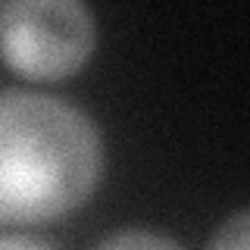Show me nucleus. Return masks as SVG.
Returning a JSON list of instances; mask_svg holds the SVG:
<instances>
[{"label":"nucleus","mask_w":250,"mask_h":250,"mask_svg":"<svg viewBox=\"0 0 250 250\" xmlns=\"http://www.w3.org/2000/svg\"><path fill=\"white\" fill-rule=\"evenodd\" d=\"M104 178V138L78 106L0 88V225L53 222L82 209Z\"/></svg>","instance_id":"nucleus-1"},{"label":"nucleus","mask_w":250,"mask_h":250,"mask_svg":"<svg viewBox=\"0 0 250 250\" xmlns=\"http://www.w3.org/2000/svg\"><path fill=\"white\" fill-rule=\"evenodd\" d=\"M97 47L94 13L78 0L0 3V60L28 82H62Z\"/></svg>","instance_id":"nucleus-2"},{"label":"nucleus","mask_w":250,"mask_h":250,"mask_svg":"<svg viewBox=\"0 0 250 250\" xmlns=\"http://www.w3.org/2000/svg\"><path fill=\"white\" fill-rule=\"evenodd\" d=\"M94 250H185L178 241L166 238L160 231H147V229H122L106 234L100 244H94Z\"/></svg>","instance_id":"nucleus-3"},{"label":"nucleus","mask_w":250,"mask_h":250,"mask_svg":"<svg viewBox=\"0 0 250 250\" xmlns=\"http://www.w3.org/2000/svg\"><path fill=\"white\" fill-rule=\"evenodd\" d=\"M207 250H250V213L238 209L216 229Z\"/></svg>","instance_id":"nucleus-4"},{"label":"nucleus","mask_w":250,"mask_h":250,"mask_svg":"<svg viewBox=\"0 0 250 250\" xmlns=\"http://www.w3.org/2000/svg\"><path fill=\"white\" fill-rule=\"evenodd\" d=\"M0 250H53L50 244L28 234H0Z\"/></svg>","instance_id":"nucleus-5"}]
</instances>
